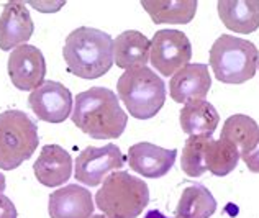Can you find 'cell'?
<instances>
[{
    "mask_svg": "<svg viewBox=\"0 0 259 218\" xmlns=\"http://www.w3.org/2000/svg\"><path fill=\"white\" fill-rule=\"evenodd\" d=\"M72 123L94 140H115L125 132L128 117L117 94L107 87H91L76 97Z\"/></svg>",
    "mask_w": 259,
    "mask_h": 218,
    "instance_id": "obj_1",
    "label": "cell"
},
{
    "mask_svg": "<svg viewBox=\"0 0 259 218\" xmlns=\"http://www.w3.org/2000/svg\"><path fill=\"white\" fill-rule=\"evenodd\" d=\"M63 58L74 76L85 80L99 79L113 66V38L102 30L79 26L67 35Z\"/></svg>",
    "mask_w": 259,
    "mask_h": 218,
    "instance_id": "obj_2",
    "label": "cell"
},
{
    "mask_svg": "<svg viewBox=\"0 0 259 218\" xmlns=\"http://www.w3.org/2000/svg\"><path fill=\"white\" fill-rule=\"evenodd\" d=\"M95 203L107 218H138L149 203L148 184L125 171H115L102 182Z\"/></svg>",
    "mask_w": 259,
    "mask_h": 218,
    "instance_id": "obj_3",
    "label": "cell"
},
{
    "mask_svg": "<svg viewBox=\"0 0 259 218\" xmlns=\"http://www.w3.org/2000/svg\"><path fill=\"white\" fill-rule=\"evenodd\" d=\"M117 92L133 118L149 120L166 102V84L148 66L125 71L117 82Z\"/></svg>",
    "mask_w": 259,
    "mask_h": 218,
    "instance_id": "obj_4",
    "label": "cell"
},
{
    "mask_svg": "<svg viewBox=\"0 0 259 218\" xmlns=\"http://www.w3.org/2000/svg\"><path fill=\"white\" fill-rule=\"evenodd\" d=\"M257 64L259 51L248 39L222 35L210 50V66L223 84H243L253 79Z\"/></svg>",
    "mask_w": 259,
    "mask_h": 218,
    "instance_id": "obj_5",
    "label": "cell"
},
{
    "mask_svg": "<svg viewBox=\"0 0 259 218\" xmlns=\"http://www.w3.org/2000/svg\"><path fill=\"white\" fill-rule=\"evenodd\" d=\"M39 143L38 126L22 110L0 113V169L13 171L30 159Z\"/></svg>",
    "mask_w": 259,
    "mask_h": 218,
    "instance_id": "obj_6",
    "label": "cell"
},
{
    "mask_svg": "<svg viewBox=\"0 0 259 218\" xmlns=\"http://www.w3.org/2000/svg\"><path fill=\"white\" fill-rule=\"evenodd\" d=\"M192 58V45L186 33L181 30H159L151 39V64L164 77L174 76L184 66L189 64Z\"/></svg>",
    "mask_w": 259,
    "mask_h": 218,
    "instance_id": "obj_7",
    "label": "cell"
},
{
    "mask_svg": "<svg viewBox=\"0 0 259 218\" xmlns=\"http://www.w3.org/2000/svg\"><path fill=\"white\" fill-rule=\"evenodd\" d=\"M125 166V158L117 145H105L102 148L87 146L76 158L74 176L76 181L89 187L100 186L107 174L120 171Z\"/></svg>",
    "mask_w": 259,
    "mask_h": 218,
    "instance_id": "obj_8",
    "label": "cell"
},
{
    "mask_svg": "<svg viewBox=\"0 0 259 218\" xmlns=\"http://www.w3.org/2000/svg\"><path fill=\"white\" fill-rule=\"evenodd\" d=\"M28 104L39 120L48 123H63L71 113L72 95L64 84L56 80H45L30 94Z\"/></svg>",
    "mask_w": 259,
    "mask_h": 218,
    "instance_id": "obj_9",
    "label": "cell"
},
{
    "mask_svg": "<svg viewBox=\"0 0 259 218\" xmlns=\"http://www.w3.org/2000/svg\"><path fill=\"white\" fill-rule=\"evenodd\" d=\"M9 76L20 91H35L45 82L46 61L43 53L33 45L15 48L9 56Z\"/></svg>",
    "mask_w": 259,
    "mask_h": 218,
    "instance_id": "obj_10",
    "label": "cell"
},
{
    "mask_svg": "<svg viewBox=\"0 0 259 218\" xmlns=\"http://www.w3.org/2000/svg\"><path fill=\"white\" fill-rule=\"evenodd\" d=\"M177 149H164L153 143H136L128 149V162L135 172L148 179H158L172 169Z\"/></svg>",
    "mask_w": 259,
    "mask_h": 218,
    "instance_id": "obj_11",
    "label": "cell"
},
{
    "mask_svg": "<svg viewBox=\"0 0 259 218\" xmlns=\"http://www.w3.org/2000/svg\"><path fill=\"white\" fill-rule=\"evenodd\" d=\"M210 87H212V77L208 66L195 63L184 66L174 74L169 82V94L174 102L186 105L194 100H205Z\"/></svg>",
    "mask_w": 259,
    "mask_h": 218,
    "instance_id": "obj_12",
    "label": "cell"
},
{
    "mask_svg": "<svg viewBox=\"0 0 259 218\" xmlns=\"http://www.w3.org/2000/svg\"><path fill=\"white\" fill-rule=\"evenodd\" d=\"M33 30L35 25L23 2H9L4 5L0 15V50L10 51L12 48L26 45Z\"/></svg>",
    "mask_w": 259,
    "mask_h": 218,
    "instance_id": "obj_13",
    "label": "cell"
},
{
    "mask_svg": "<svg viewBox=\"0 0 259 218\" xmlns=\"http://www.w3.org/2000/svg\"><path fill=\"white\" fill-rule=\"evenodd\" d=\"M48 212L51 218H91L94 213L92 194L85 187L69 184L50 195Z\"/></svg>",
    "mask_w": 259,
    "mask_h": 218,
    "instance_id": "obj_14",
    "label": "cell"
},
{
    "mask_svg": "<svg viewBox=\"0 0 259 218\" xmlns=\"http://www.w3.org/2000/svg\"><path fill=\"white\" fill-rule=\"evenodd\" d=\"M33 172L45 187H58L69 181L72 174V158L64 148L46 145L33 164Z\"/></svg>",
    "mask_w": 259,
    "mask_h": 218,
    "instance_id": "obj_15",
    "label": "cell"
},
{
    "mask_svg": "<svg viewBox=\"0 0 259 218\" xmlns=\"http://www.w3.org/2000/svg\"><path fill=\"white\" fill-rule=\"evenodd\" d=\"M151 41L141 31L128 30L113 39V61L125 71L148 64Z\"/></svg>",
    "mask_w": 259,
    "mask_h": 218,
    "instance_id": "obj_16",
    "label": "cell"
},
{
    "mask_svg": "<svg viewBox=\"0 0 259 218\" xmlns=\"http://www.w3.org/2000/svg\"><path fill=\"white\" fill-rule=\"evenodd\" d=\"M217 7L228 30L248 35L259 28V0H220Z\"/></svg>",
    "mask_w": 259,
    "mask_h": 218,
    "instance_id": "obj_17",
    "label": "cell"
},
{
    "mask_svg": "<svg viewBox=\"0 0 259 218\" xmlns=\"http://www.w3.org/2000/svg\"><path fill=\"white\" fill-rule=\"evenodd\" d=\"M156 25H184L195 17L197 0H141Z\"/></svg>",
    "mask_w": 259,
    "mask_h": 218,
    "instance_id": "obj_18",
    "label": "cell"
},
{
    "mask_svg": "<svg viewBox=\"0 0 259 218\" xmlns=\"http://www.w3.org/2000/svg\"><path fill=\"white\" fill-rule=\"evenodd\" d=\"M179 117L182 132L190 136L213 135L218 123H220V115L207 100L189 102L182 107Z\"/></svg>",
    "mask_w": 259,
    "mask_h": 218,
    "instance_id": "obj_19",
    "label": "cell"
},
{
    "mask_svg": "<svg viewBox=\"0 0 259 218\" xmlns=\"http://www.w3.org/2000/svg\"><path fill=\"white\" fill-rule=\"evenodd\" d=\"M240 159V149L231 141L222 136L220 140H213V135L207 140L203 148V164L213 176H228L231 171H235Z\"/></svg>",
    "mask_w": 259,
    "mask_h": 218,
    "instance_id": "obj_20",
    "label": "cell"
},
{
    "mask_svg": "<svg viewBox=\"0 0 259 218\" xmlns=\"http://www.w3.org/2000/svg\"><path fill=\"white\" fill-rule=\"evenodd\" d=\"M215 210L217 200L212 192L202 184H194L184 189L174 210V218H210Z\"/></svg>",
    "mask_w": 259,
    "mask_h": 218,
    "instance_id": "obj_21",
    "label": "cell"
},
{
    "mask_svg": "<svg viewBox=\"0 0 259 218\" xmlns=\"http://www.w3.org/2000/svg\"><path fill=\"white\" fill-rule=\"evenodd\" d=\"M222 138L236 145L240 149V158H244L259 145V126L248 115H231L223 125Z\"/></svg>",
    "mask_w": 259,
    "mask_h": 218,
    "instance_id": "obj_22",
    "label": "cell"
},
{
    "mask_svg": "<svg viewBox=\"0 0 259 218\" xmlns=\"http://www.w3.org/2000/svg\"><path fill=\"white\" fill-rule=\"evenodd\" d=\"M212 135H194L189 136L182 149L181 167L189 177H200L205 174V164H203V148Z\"/></svg>",
    "mask_w": 259,
    "mask_h": 218,
    "instance_id": "obj_23",
    "label": "cell"
},
{
    "mask_svg": "<svg viewBox=\"0 0 259 218\" xmlns=\"http://www.w3.org/2000/svg\"><path fill=\"white\" fill-rule=\"evenodd\" d=\"M0 218H18L13 202L4 194H0Z\"/></svg>",
    "mask_w": 259,
    "mask_h": 218,
    "instance_id": "obj_24",
    "label": "cell"
},
{
    "mask_svg": "<svg viewBox=\"0 0 259 218\" xmlns=\"http://www.w3.org/2000/svg\"><path fill=\"white\" fill-rule=\"evenodd\" d=\"M244 161V164L248 166V169L251 172L254 174H259V145L256 146V149L253 153H249L248 156H244V158H241Z\"/></svg>",
    "mask_w": 259,
    "mask_h": 218,
    "instance_id": "obj_25",
    "label": "cell"
},
{
    "mask_svg": "<svg viewBox=\"0 0 259 218\" xmlns=\"http://www.w3.org/2000/svg\"><path fill=\"white\" fill-rule=\"evenodd\" d=\"M145 218H167L164 213H161L159 210H149V212L145 215Z\"/></svg>",
    "mask_w": 259,
    "mask_h": 218,
    "instance_id": "obj_26",
    "label": "cell"
},
{
    "mask_svg": "<svg viewBox=\"0 0 259 218\" xmlns=\"http://www.w3.org/2000/svg\"><path fill=\"white\" fill-rule=\"evenodd\" d=\"M5 176L0 172V194H4V190H5Z\"/></svg>",
    "mask_w": 259,
    "mask_h": 218,
    "instance_id": "obj_27",
    "label": "cell"
},
{
    "mask_svg": "<svg viewBox=\"0 0 259 218\" xmlns=\"http://www.w3.org/2000/svg\"><path fill=\"white\" fill-rule=\"evenodd\" d=\"M91 218H107L105 215H92Z\"/></svg>",
    "mask_w": 259,
    "mask_h": 218,
    "instance_id": "obj_28",
    "label": "cell"
},
{
    "mask_svg": "<svg viewBox=\"0 0 259 218\" xmlns=\"http://www.w3.org/2000/svg\"><path fill=\"white\" fill-rule=\"evenodd\" d=\"M257 67H259V64H257Z\"/></svg>",
    "mask_w": 259,
    "mask_h": 218,
    "instance_id": "obj_29",
    "label": "cell"
}]
</instances>
